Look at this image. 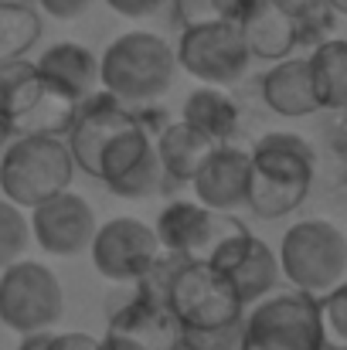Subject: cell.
<instances>
[{
  "label": "cell",
  "instance_id": "1",
  "mask_svg": "<svg viewBox=\"0 0 347 350\" xmlns=\"http://www.w3.org/2000/svg\"><path fill=\"white\" fill-rule=\"evenodd\" d=\"M317 177V150L300 133H266L248 150V184L245 208L255 218L276 221L293 215Z\"/></svg>",
  "mask_w": 347,
  "mask_h": 350
},
{
  "label": "cell",
  "instance_id": "2",
  "mask_svg": "<svg viewBox=\"0 0 347 350\" xmlns=\"http://www.w3.org/2000/svg\"><path fill=\"white\" fill-rule=\"evenodd\" d=\"M174 72V48L157 31H126L99 58V85L129 109L164 99Z\"/></svg>",
  "mask_w": 347,
  "mask_h": 350
},
{
  "label": "cell",
  "instance_id": "3",
  "mask_svg": "<svg viewBox=\"0 0 347 350\" xmlns=\"http://www.w3.org/2000/svg\"><path fill=\"white\" fill-rule=\"evenodd\" d=\"M0 191L21 211L68 191L75 163L62 136L51 133H17L0 150Z\"/></svg>",
  "mask_w": 347,
  "mask_h": 350
},
{
  "label": "cell",
  "instance_id": "4",
  "mask_svg": "<svg viewBox=\"0 0 347 350\" xmlns=\"http://www.w3.org/2000/svg\"><path fill=\"white\" fill-rule=\"evenodd\" d=\"M279 275L290 282V289H300L307 296H324L347 279V238L341 225L331 218H303L290 225L279 252Z\"/></svg>",
  "mask_w": 347,
  "mask_h": 350
},
{
  "label": "cell",
  "instance_id": "5",
  "mask_svg": "<svg viewBox=\"0 0 347 350\" xmlns=\"http://www.w3.org/2000/svg\"><path fill=\"white\" fill-rule=\"evenodd\" d=\"M235 350H324L317 330V299L290 289L245 306Z\"/></svg>",
  "mask_w": 347,
  "mask_h": 350
},
{
  "label": "cell",
  "instance_id": "6",
  "mask_svg": "<svg viewBox=\"0 0 347 350\" xmlns=\"http://www.w3.org/2000/svg\"><path fill=\"white\" fill-rule=\"evenodd\" d=\"M65 313V289L51 265L14 258L0 269V323L14 334L51 330Z\"/></svg>",
  "mask_w": 347,
  "mask_h": 350
},
{
  "label": "cell",
  "instance_id": "7",
  "mask_svg": "<svg viewBox=\"0 0 347 350\" xmlns=\"http://www.w3.org/2000/svg\"><path fill=\"white\" fill-rule=\"evenodd\" d=\"M167 310L181 330H215L238 323L245 306L229 275L208 262H184L167 289Z\"/></svg>",
  "mask_w": 347,
  "mask_h": 350
},
{
  "label": "cell",
  "instance_id": "8",
  "mask_svg": "<svg viewBox=\"0 0 347 350\" xmlns=\"http://www.w3.org/2000/svg\"><path fill=\"white\" fill-rule=\"evenodd\" d=\"M96 180H103L116 198H129V201H143L164 187L153 133L140 126L136 113L103 143L99 160H96Z\"/></svg>",
  "mask_w": 347,
  "mask_h": 350
},
{
  "label": "cell",
  "instance_id": "9",
  "mask_svg": "<svg viewBox=\"0 0 347 350\" xmlns=\"http://www.w3.org/2000/svg\"><path fill=\"white\" fill-rule=\"evenodd\" d=\"M177 68H184L201 85H235L248 72V48L235 21H211L201 27H184L174 48Z\"/></svg>",
  "mask_w": 347,
  "mask_h": 350
},
{
  "label": "cell",
  "instance_id": "10",
  "mask_svg": "<svg viewBox=\"0 0 347 350\" xmlns=\"http://www.w3.org/2000/svg\"><path fill=\"white\" fill-rule=\"evenodd\" d=\"M89 255H92V269L103 279L123 286V282H133L160 255V241L153 225L140 218H113L106 225H96Z\"/></svg>",
  "mask_w": 347,
  "mask_h": 350
},
{
  "label": "cell",
  "instance_id": "11",
  "mask_svg": "<svg viewBox=\"0 0 347 350\" xmlns=\"http://www.w3.org/2000/svg\"><path fill=\"white\" fill-rule=\"evenodd\" d=\"M27 228L41 252H48L55 258H72L89 248V241L96 234V211L82 194H75L68 187V191L41 201L38 208H31Z\"/></svg>",
  "mask_w": 347,
  "mask_h": 350
},
{
  "label": "cell",
  "instance_id": "12",
  "mask_svg": "<svg viewBox=\"0 0 347 350\" xmlns=\"http://www.w3.org/2000/svg\"><path fill=\"white\" fill-rule=\"evenodd\" d=\"M133 119V109L123 106L119 99H113L106 89H96L92 96H86L75 113L65 126V146H68V157L79 170H86L89 177H96V160H99V150L103 143L113 136L119 126H126Z\"/></svg>",
  "mask_w": 347,
  "mask_h": 350
},
{
  "label": "cell",
  "instance_id": "13",
  "mask_svg": "<svg viewBox=\"0 0 347 350\" xmlns=\"http://www.w3.org/2000/svg\"><path fill=\"white\" fill-rule=\"evenodd\" d=\"M103 344L110 350H181V323L167 306L129 296L110 313Z\"/></svg>",
  "mask_w": 347,
  "mask_h": 350
},
{
  "label": "cell",
  "instance_id": "14",
  "mask_svg": "<svg viewBox=\"0 0 347 350\" xmlns=\"http://www.w3.org/2000/svg\"><path fill=\"white\" fill-rule=\"evenodd\" d=\"M208 265H215V269H222L229 275V282L235 286L242 306H252L255 299L269 296L276 289V282L283 279L276 252L252 232H242L238 238H231Z\"/></svg>",
  "mask_w": 347,
  "mask_h": 350
},
{
  "label": "cell",
  "instance_id": "15",
  "mask_svg": "<svg viewBox=\"0 0 347 350\" xmlns=\"http://www.w3.org/2000/svg\"><path fill=\"white\" fill-rule=\"evenodd\" d=\"M245 184H248V150L235 143H218L191 177L194 201L211 211H238L245 208Z\"/></svg>",
  "mask_w": 347,
  "mask_h": 350
},
{
  "label": "cell",
  "instance_id": "16",
  "mask_svg": "<svg viewBox=\"0 0 347 350\" xmlns=\"http://www.w3.org/2000/svg\"><path fill=\"white\" fill-rule=\"evenodd\" d=\"M44 89L72 106H79L86 96H92L99 89V58L79 44V41H58L51 48L41 51V58L34 62Z\"/></svg>",
  "mask_w": 347,
  "mask_h": 350
},
{
  "label": "cell",
  "instance_id": "17",
  "mask_svg": "<svg viewBox=\"0 0 347 350\" xmlns=\"http://www.w3.org/2000/svg\"><path fill=\"white\" fill-rule=\"evenodd\" d=\"M238 27H242V41L248 48V58L283 62V58L296 55V48H300V21L283 14L269 0L255 3L248 10V17L238 21Z\"/></svg>",
  "mask_w": 347,
  "mask_h": 350
},
{
  "label": "cell",
  "instance_id": "18",
  "mask_svg": "<svg viewBox=\"0 0 347 350\" xmlns=\"http://www.w3.org/2000/svg\"><path fill=\"white\" fill-rule=\"evenodd\" d=\"M259 92H262V103L283 119H303L320 113L313 89H310V72H307L303 55L272 62V68L262 72V79H259Z\"/></svg>",
  "mask_w": 347,
  "mask_h": 350
},
{
  "label": "cell",
  "instance_id": "19",
  "mask_svg": "<svg viewBox=\"0 0 347 350\" xmlns=\"http://www.w3.org/2000/svg\"><path fill=\"white\" fill-rule=\"evenodd\" d=\"M211 146L215 143L205 139L198 129H191L184 119L164 122L160 133L153 136V150H157L164 180H170V184H191V177L198 174V167L211 153Z\"/></svg>",
  "mask_w": 347,
  "mask_h": 350
},
{
  "label": "cell",
  "instance_id": "20",
  "mask_svg": "<svg viewBox=\"0 0 347 350\" xmlns=\"http://www.w3.org/2000/svg\"><path fill=\"white\" fill-rule=\"evenodd\" d=\"M303 58H307L317 109L341 113L347 103V41L324 38V41L310 44V55H303Z\"/></svg>",
  "mask_w": 347,
  "mask_h": 350
},
{
  "label": "cell",
  "instance_id": "21",
  "mask_svg": "<svg viewBox=\"0 0 347 350\" xmlns=\"http://www.w3.org/2000/svg\"><path fill=\"white\" fill-rule=\"evenodd\" d=\"M181 119L198 129L205 139H211L215 146L218 143H231V136L238 133V103L231 99L225 89L218 85H201L194 89L188 99H184V109H181Z\"/></svg>",
  "mask_w": 347,
  "mask_h": 350
},
{
  "label": "cell",
  "instance_id": "22",
  "mask_svg": "<svg viewBox=\"0 0 347 350\" xmlns=\"http://www.w3.org/2000/svg\"><path fill=\"white\" fill-rule=\"evenodd\" d=\"M44 99V82L27 58L0 62V116L14 119L17 126L34 113V106Z\"/></svg>",
  "mask_w": 347,
  "mask_h": 350
},
{
  "label": "cell",
  "instance_id": "23",
  "mask_svg": "<svg viewBox=\"0 0 347 350\" xmlns=\"http://www.w3.org/2000/svg\"><path fill=\"white\" fill-rule=\"evenodd\" d=\"M41 38V14L21 0H0V62L27 58Z\"/></svg>",
  "mask_w": 347,
  "mask_h": 350
},
{
  "label": "cell",
  "instance_id": "24",
  "mask_svg": "<svg viewBox=\"0 0 347 350\" xmlns=\"http://www.w3.org/2000/svg\"><path fill=\"white\" fill-rule=\"evenodd\" d=\"M205 215H208V208L198 204V201H170L160 211L157 228H153L160 248L184 258L188 248H191V241H194V234H198V228H201V221H205Z\"/></svg>",
  "mask_w": 347,
  "mask_h": 350
},
{
  "label": "cell",
  "instance_id": "25",
  "mask_svg": "<svg viewBox=\"0 0 347 350\" xmlns=\"http://www.w3.org/2000/svg\"><path fill=\"white\" fill-rule=\"evenodd\" d=\"M317 330L324 350H347V282L317 296Z\"/></svg>",
  "mask_w": 347,
  "mask_h": 350
},
{
  "label": "cell",
  "instance_id": "26",
  "mask_svg": "<svg viewBox=\"0 0 347 350\" xmlns=\"http://www.w3.org/2000/svg\"><path fill=\"white\" fill-rule=\"evenodd\" d=\"M184 265V258L181 255H174V252H164L160 248V255L129 282L133 286V296L136 299H146V303H160V306H167V289H170V282H174V275H177V269Z\"/></svg>",
  "mask_w": 347,
  "mask_h": 350
},
{
  "label": "cell",
  "instance_id": "27",
  "mask_svg": "<svg viewBox=\"0 0 347 350\" xmlns=\"http://www.w3.org/2000/svg\"><path fill=\"white\" fill-rule=\"evenodd\" d=\"M31 241L27 218L17 204H10L7 198H0V269L10 265L14 258H21V252Z\"/></svg>",
  "mask_w": 347,
  "mask_h": 350
},
{
  "label": "cell",
  "instance_id": "28",
  "mask_svg": "<svg viewBox=\"0 0 347 350\" xmlns=\"http://www.w3.org/2000/svg\"><path fill=\"white\" fill-rule=\"evenodd\" d=\"M242 334V320L215 330H181V350H235Z\"/></svg>",
  "mask_w": 347,
  "mask_h": 350
},
{
  "label": "cell",
  "instance_id": "29",
  "mask_svg": "<svg viewBox=\"0 0 347 350\" xmlns=\"http://www.w3.org/2000/svg\"><path fill=\"white\" fill-rule=\"evenodd\" d=\"M170 10H174V24L184 31V27H201V24H211L218 21L211 0H167Z\"/></svg>",
  "mask_w": 347,
  "mask_h": 350
},
{
  "label": "cell",
  "instance_id": "30",
  "mask_svg": "<svg viewBox=\"0 0 347 350\" xmlns=\"http://www.w3.org/2000/svg\"><path fill=\"white\" fill-rule=\"evenodd\" d=\"M38 7L55 21H75L92 7V0H38Z\"/></svg>",
  "mask_w": 347,
  "mask_h": 350
},
{
  "label": "cell",
  "instance_id": "31",
  "mask_svg": "<svg viewBox=\"0 0 347 350\" xmlns=\"http://www.w3.org/2000/svg\"><path fill=\"white\" fill-rule=\"evenodd\" d=\"M110 10H116L119 17H129V21H140V17H153L167 0H106Z\"/></svg>",
  "mask_w": 347,
  "mask_h": 350
},
{
  "label": "cell",
  "instance_id": "32",
  "mask_svg": "<svg viewBox=\"0 0 347 350\" xmlns=\"http://www.w3.org/2000/svg\"><path fill=\"white\" fill-rule=\"evenodd\" d=\"M99 340L92 334H82V330H72V334H51V344L48 350H96Z\"/></svg>",
  "mask_w": 347,
  "mask_h": 350
},
{
  "label": "cell",
  "instance_id": "33",
  "mask_svg": "<svg viewBox=\"0 0 347 350\" xmlns=\"http://www.w3.org/2000/svg\"><path fill=\"white\" fill-rule=\"evenodd\" d=\"M269 3H276L283 14H290V17H296V21H307V17L327 10L324 0H269Z\"/></svg>",
  "mask_w": 347,
  "mask_h": 350
},
{
  "label": "cell",
  "instance_id": "34",
  "mask_svg": "<svg viewBox=\"0 0 347 350\" xmlns=\"http://www.w3.org/2000/svg\"><path fill=\"white\" fill-rule=\"evenodd\" d=\"M255 3H262V0H211L218 21H235V24H238L242 17H248V10H252Z\"/></svg>",
  "mask_w": 347,
  "mask_h": 350
},
{
  "label": "cell",
  "instance_id": "35",
  "mask_svg": "<svg viewBox=\"0 0 347 350\" xmlns=\"http://www.w3.org/2000/svg\"><path fill=\"white\" fill-rule=\"evenodd\" d=\"M51 344V330H34V334H21L17 350H48Z\"/></svg>",
  "mask_w": 347,
  "mask_h": 350
},
{
  "label": "cell",
  "instance_id": "36",
  "mask_svg": "<svg viewBox=\"0 0 347 350\" xmlns=\"http://www.w3.org/2000/svg\"><path fill=\"white\" fill-rule=\"evenodd\" d=\"M17 133H21V129H17V122H14V119L0 116V150H3V146H7V143H10Z\"/></svg>",
  "mask_w": 347,
  "mask_h": 350
},
{
  "label": "cell",
  "instance_id": "37",
  "mask_svg": "<svg viewBox=\"0 0 347 350\" xmlns=\"http://www.w3.org/2000/svg\"><path fill=\"white\" fill-rule=\"evenodd\" d=\"M324 7H327L331 14H337V17H344V10H347V0H324Z\"/></svg>",
  "mask_w": 347,
  "mask_h": 350
},
{
  "label": "cell",
  "instance_id": "38",
  "mask_svg": "<svg viewBox=\"0 0 347 350\" xmlns=\"http://www.w3.org/2000/svg\"><path fill=\"white\" fill-rule=\"evenodd\" d=\"M96 350H110V347H106V344H103V340H99V347H96Z\"/></svg>",
  "mask_w": 347,
  "mask_h": 350
}]
</instances>
